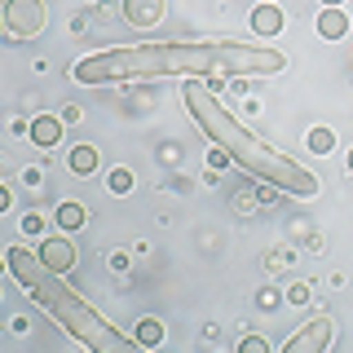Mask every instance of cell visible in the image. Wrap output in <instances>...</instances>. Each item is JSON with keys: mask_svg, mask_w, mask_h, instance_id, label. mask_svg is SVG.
<instances>
[{"mask_svg": "<svg viewBox=\"0 0 353 353\" xmlns=\"http://www.w3.org/2000/svg\"><path fill=\"white\" fill-rule=\"evenodd\" d=\"M287 58L261 44H132V49H106L75 62L71 75L80 84H110V80H163V75H279Z\"/></svg>", "mask_w": 353, "mask_h": 353, "instance_id": "obj_1", "label": "cell"}, {"mask_svg": "<svg viewBox=\"0 0 353 353\" xmlns=\"http://www.w3.org/2000/svg\"><path fill=\"white\" fill-rule=\"evenodd\" d=\"M181 97H185V110L194 115V124L203 128L208 137H212L234 163H243V168H248L252 176H261V181L279 185V190L296 194V199H314V194H318V176H314V172H305L296 159H287V154L270 150L252 128H243L239 119L212 97V88H208V84L190 80Z\"/></svg>", "mask_w": 353, "mask_h": 353, "instance_id": "obj_2", "label": "cell"}, {"mask_svg": "<svg viewBox=\"0 0 353 353\" xmlns=\"http://www.w3.org/2000/svg\"><path fill=\"white\" fill-rule=\"evenodd\" d=\"M9 270H14V279L44 305V314H49L53 323L62 331H71V336L80 340V345H88L93 353H132V349H141V340L119 336L84 296L71 292V283L58 279V270H49L44 261H36L27 248H9Z\"/></svg>", "mask_w": 353, "mask_h": 353, "instance_id": "obj_3", "label": "cell"}, {"mask_svg": "<svg viewBox=\"0 0 353 353\" xmlns=\"http://www.w3.org/2000/svg\"><path fill=\"white\" fill-rule=\"evenodd\" d=\"M5 27L18 40H31L44 31V0H9L5 5Z\"/></svg>", "mask_w": 353, "mask_h": 353, "instance_id": "obj_4", "label": "cell"}, {"mask_svg": "<svg viewBox=\"0 0 353 353\" xmlns=\"http://www.w3.org/2000/svg\"><path fill=\"white\" fill-rule=\"evenodd\" d=\"M331 345V318H314L305 331H296L292 340H287V353H318V349H327Z\"/></svg>", "mask_w": 353, "mask_h": 353, "instance_id": "obj_5", "label": "cell"}, {"mask_svg": "<svg viewBox=\"0 0 353 353\" xmlns=\"http://www.w3.org/2000/svg\"><path fill=\"white\" fill-rule=\"evenodd\" d=\"M124 14H128L132 27L150 31V27H159V18H163V0H124Z\"/></svg>", "mask_w": 353, "mask_h": 353, "instance_id": "obj_6", "label": "cell"}, {"mask_svg": "<svg viewBox=\"0 0 353 353\" xmlns=\"http://www.w3.org/2000/svg\"><path fill=\"white\" fill-rule=\"evenodd\" d=\"M40 261L49 265V270H58V274H66L75 265V248L66 239H44L40 243Z\"/></svg>", "mask_w": 353, "mask_h": 353, "instance_id": "obj_7", "label": "cell"}, {"mask_svg": "<svg viewBox=\"0 0 353 353\" xmlns=\"http://www.w3.org/2000/svg\"><path fill=\"white\" fill-rule=\"evenodd\" d=\"M252 31H256V36H279L283 31V9L279 5H256L252 9Z\"/></svg>", "mask_w": 353, "mask_h": 353, "instance_id": "obj_8", "label": "cell"}, {"mask_svg": "<svg viewBox=\"0 0 353 353\" xmlns=\"http://www.w3.org/2000/svg\"><path fill=\"white\" fill-rule=\"evenodd\" d=\"M345 31H349V18H345V9H340V5H331V9L318 14V36H323V40H340Z\"/></svg>", "mask_w": 353, "mask_h": 353, "instance_id": "obj_9", "label": "cell"}, {"mask_svg": "<svg viewBox=\"0 0 353 353\" xmlns=\"http://www.w3.org/2000/svg\"><path fill=\"white\" fill-rule=\"evenodd\" d=\"M58 137H62V124H58V119L40 115L36 124H31V141H36V146H58Z\"/></svg>", "mask_w": 353, "mask_h": 353, "instance_id": "obj_10", "label": "cell"}, {"mask_svg": "<svg viewBox=\"0 0 353 353\" xmlns=\"http://www.w3.org/2000/svg\"><path fill=\"white\" fill-rule=\"evenodd\" d=\"M97 168V150L93 146H75L71 150V172H93Z\"/></svg>", "mask_w": 353, "mask_h": 353, "instance_id": "obj_11", "label": "cell"}, {"mask_svg": "<svg viewBox=\"0 0 353 353\" xmlns=\"http://www.w3.org/2000/svg\"><path fill=\"white\" fill-rule=\"evenodd\" d=\"M137 340H141V345H159V340H163V327L159 323H154V318H141V327H137Z\"/></svg>", "mask_w": 353, "mask_h": 353, "instance_id": "obj_12", "label": "cell"}, {"mask_svg": "<svg viewBox=\"0 0 353 353\" xmlns=\"http://www.w3.org/2000/svg\"><path fill=\"white\" fill-rule=\"evenodd\" d=\"M58 221H62L66 230H75V225L84 221V208H80V203H62V208H58Z\"/></svg>", "mask_w": 353, "mask_h": 353, "instance_id": "obj_13", "label": "cell"}, {"mask_svg": "<svg viewBox=\"0 0 353 353\" xmlns=\"http://www.w3.org/2000/svg\"><path fill=\"white\" fill-rule=\"evenodd\" d=\"M309 150L327 154V150H331V132H327V128H314V132H309Z\"/></svg>", "mask_w": 353, "mask_h": 353, "instance_id": "obj_14", "label": "cell"}, {"mask_svg": "<svg viewBox=\"0 0 353 353\" xmlns=\"http://www.w3.org/2000/svg\"><path fill=\"white\" fill-rule=\"evenodd\" d=\"M128 185H132V176H128L124 168H115V172H110V190H115V194H124Z\"/></svg>", "mask_w": 353, "mask_h": 353, "instance_id": "obj_15", "label": "cell"}, {"mask_svg": "<svg viewBox=\"0 0 353 353\" xmlns=\"http://www.w3.org/2000/svg\"><path fill=\"white\" fill-rule=\"evenodd\" d=\"M323 5H327V9H331V5H340V0H323Z\"/></svg>", "mask_w": 353, "mask_h": 353, "instance_id": "obj_16", "label": "cell"}, {"mask_svg": "<svg viewBox=\"0 0 353 353\" xmlns=\"http://www.w3.org/2000/svg\"><path fill=\"white\" fill-rule=\"evenodd\" d=\"M349 172H353V150H349Z\"/></svg>", "mask_w": 353, "mask_h": 353, "instance_id": "obj_17", "label": "cell"}]
</instances>
